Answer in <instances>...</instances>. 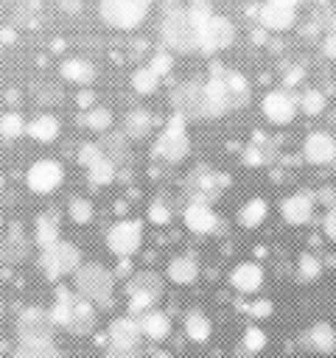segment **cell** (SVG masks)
<instances>
[{
    "label": "cell",
    "mask_w": 336,
    "mask_h": 358,
    "mask_svg": "<svg viewBox=\"0 0 336 358\" xmlns=\"http://www.w3.org/2000/svg\"><path fill=\"white\" fill-rule=\"evenodd\" d=\"M160 36L176 53H193V50H199V22L188 11V6H179L174 0H168L162 6Z\"/></svg>",
    "instance_id": "6da1fadb"
},
{
    "label": "cell",
    "mask_w": 336,
    "mask_h": 358,
    "mask_svg": "<svg viewBox=\"0 0 336 358\" xmlns=\"http://www.w3.org/2000/svg\"><path fill=\"white\" fill-rule=\"evenodd\" d=\"M73 282H76V294L84 296L87 302L101 305V308H109L112 305L115 277H112V271L106 266H101V263H84V266L76 268Z\"/></svg>",
    "instance_id": "7a4b0ae2"
},
{
    "label": "cell",
    "mask_w": 336,
    "mask_h": 358,
    "mask_svg": "<svg viewBox=\"0 0 336 358\" xmlns=\"http://www.w3.org/2000/svg\"><path fill=\"white\" fill-rule=\"evenodd\" d=\"M151 8V0H101V20L115 31L137 28Z\"/></svg>",
    "instance_id": "3957f363"
},
{
    "label": "cell",
    "mask_w": 336,
    "mask_h": 358,
    "mask_svg": "<svg viewBox=\"0 0 336 358\" xmlns=\"http://www.w3.org/2000/svg\"><path fill=\"white\" fill-rule=\"evenodd\" d=\"M39 266H42V274L48 280H59V277L76 274V268L81 266V252L70 241H56V243H50V246L42 249Z\"/></svg>",
    "instance_id": "277c9868"
},
{
    "label": "cell",
    "mask_w": 336,
    "mask_h": 358,
    "mask_svg": "<svg viewBox=\"0 0 336 358\" xmlns=\"http://www.w3.org/2000/svg\"><path fill=\"white\" fill-rule=\"evenodd\" d=\"M185 115L174 112L165 123V129L160 131L157 143H154V154L168 159V162H182L190 151V140H188V129H185Z\"/></svg>",
    "instance_id": "5b68a950"
},
{
    "label": "cell",
    "mask_w": 336,
    "mask_h": 358,
    "mask_svg": "<svg viewBox=\"0 0 336 358\" xmlns=\"http://www.w3.org/2000/svg\"><path fill=\"white\" fill-rule=\"evenodd\" d=\"M126 294H129V313L143 316L162 296V277L154 274V271H137V274L129 277Z\"/></svg>",
    "instance_id": "8992f818"
},
{
    "label": "cell",
    "mask_w": 336,
    "mask_h": 358,
    "mask_svg": "<svg viewBox=\"0 0 336 358\" xmlns=\"http://www.w3.org/2000/svg\"><path fill=\"white\" fill-rule=\"evenodd\" d=\"M174 112L185 117H210V103H207V87L204 81H185L171 92Z\"/></svg>",
    "instance_id": "52a82bcc"
},
{
    "label": "cell",
    "mask_w": 336,
    "mask_h": 358,
    "mask_svg": "<svg viewBox=\"0 0 336 358\" xmlns=\"http://www.w3.org/2000/svg\"><path fill=\"white\" fill-rule=\"evenodd\" d=\"M235 39V25L221 17V14H213L210 20L202 22L199 28V50L202 53H218V50H227Z\"/></svg>",
    "instance_id": "ba28073f"
},
{
    "label": "cell",
    "mask_w": 336,
    "mask_h": 358,
    "mask_svg": "<svg viewBox=\"0 0 336 358\" xmlns=\"http://www.w3.org/2000/svg\"><path fill=\"white\" fill-rule=\"evenodd\" d=\"M106 338H109V350L115 355H123V352H137L140 347V338H143V330H140V322L137 316H118L109 322V330H106Z\"/></svg>",
    "instance_id": "9c48e42d"
},
{
    "label": "cell",
    "mask_w": 336,
    "mask_h": 358,
    "mask_svg": "<svg viewBox=\"0 0 336 358\" xmlns=\"http://www.w3.org/2000/svg\"><path fill=\"white\" fill-rule=\"evenodd\" d=\"M143 243V224L137 218H126L118 221L109 232H106V246L112 255L118 257H132Z\"/></svg>",
    "instance_id": "30bf717a"
},
{
    "label": "cell",
    "mask_w": 336,
    "mask_h": 358,
    "mask_svg": "<svg viewBox=\"0 0 336 358\" xmlns=\"http://www.w3.org/2000/svg\"><path fill=\"white\" fill-rule=\"evenodd\" d=\"M53 316L42 308H25L17 319V336L20 341H53Z\"/></svg>",
    "instance_id": "8fae6325"
},
{
    "label": "cell",
    "mask_w": 336,
    "mask_h": 358,
    "mask_svg": "<svg viewBox=\"0 0 336 358\" xmlns=\"http://www.w3.org/2000/svg\"><path fill=\"white\" fill-rule=\"evenodd\" d=\"M62 176H64V171L56 159H36L25 173V185H28L31 193L45 196V193H53L62 185Z\"/></svg>",
    "instance_id": "7c38bea8"
},
{
    "label": "cell",
    "mask_w": 336,
    "mask_h": 358,
    "mask_svg": "<svg viewBox=\"0 0 336 358\" xmlns=\"http://www.w3.org/2000/svg\"><path fill=\"white\" fill-rule=\"evenodd\" d=\"M258 20L266 31H288L297 22V0H266Z\"/></svg>",
    "instance_id": "4fadbf2b"
},
{
    "label": "cell",
    "mask_w": 336,
    "mask_h": 358,
    "mask_svg": "<svg viewBox=\"0 0 336 358\" xmlns=\"http://www.w3.org/2000/svg\"><path fill=\"white\" fill-rule=\"evenodd\" d=\"M297 106H300V103H297L286 90H272V92H266V95H263V103H260L266 120L274 123V126L291 123L294 115H297Z\"/></svg>",
    "instance_id": "5bb4252c"
},
{
    "label": "cell",
    "mask_w": 336,
    "mask_h": 358,
    "mask_svg": "<svg viewBox=\"0 0 336 358\" xmlns=\"http://www.w3.org/2000/svg\"><path fill=\"white\" fill-rule=\"evenodd\" d=\"M302 157L311 165H328L336 159V140L328 131H311L302 143Z\"/></svg>",
    "instance_id": "9a60e30c"
},
{
    "label": "cell",
    "mask_w": 336,
    "mask_h": 358,
    "mask_svg": "<svg viewBox=\"0 0 336 358\" xmlns=\"http://www.w3.org/2000/svg\"><path fill=\"white\" fill-rule=\"evenodd\" d=\"M314 204H316L314 193L300 190V193H291V196L283 199L280 213H283V218H286L291 227H302V224L311 221V215H314Z\"/></svg>",
    "instance_id": "2e32d148"
},
{
    "label": "cell",
    "mask_w": 336,
    "mask_h": 358,
    "mask_svg": "<svg viewBox=\"0 0 336 358\" xmlns=\"http://www.w3.org/2000/svg\"><path fill=\"white\" fill-rule=\"evenodd\" d=\"M182 218H185V227L190 232H196V235H210L218 227V215L213 213V207L207 201H190L185 207Z\"/></svg>",
    "instance_id": "e0dca14e"
},
{
    "label": "cell",
    "mask_w": 336,
    "mask_h": 358,
    "mask_svg": "<svg viewBox=\"0 0 336 358\" xmlns=\"http://www.w3.org/2000/svg\"><path fill=\"white\" fill-rule=\"evenodd\" d=\"M92 327H95V308H92V302H87L84 296L76 294L64 330H70L73 336H87V333H92Z\"/></svg>",
    "instance_id": "ac0fdd59"
},
{
    "label": "cell",
    "mask_w": 336,
    "mask_h": 358,
    "mask_svg": "<svg viewBox=\"0 0 336 358\" xmlns=\"http://www.w3.org/2000/svg\"><path fill=\"white\" fill-rule=\"evenodd\" d=\"M230 285L238 294H255L263 285V268L258 263H252V260H244L230 271Z\"/></svg>",
    "instance_id": "d6986e66"
},
{
    "label": "cell",
    "mask_w": 336,
    "mask_h": 358,
    "mask_svg": "<svg viewBox=\"0 0 336 358\" xmlns=\"http://www.w3.org/2000/svg\"><path fill=\"white\" fill-rule=\"evenodd\" d=\"M302 341H305L314 352L330 355V352H336V327H333L330 322H314V324L305 330Z\"/></svg>",
    "instance_id": "ffe728a7"
},
{
    "label": "cell",
    "mask_w": 336,
    "mask_h": 358,
    "mask_svg": "<svg viewBox=\"0 0 336 358\" xmlns=\"http://www.w3.org/2000/svg\"><path fill=\"white\" fill-rule=\"evenodd\" d=\"M28 257V241L20 229V224H11L0 243V260L3 263H22Z\"/></svg>",
    "instance_id": "44dd1931"
},
{
    "label": "cell",
    "mask_w": 336,
    "mask_h": 358,
    "mask_svg": "<svg viewBox=\"0 0 336 358\" xmlns=\"http://www.w3.org/2000/svg\"><path fill=\"white\" fill-rule=\"evenodd\" d=\"M221 81H224V98H227V106L230 109H241V106L249 103V81L241 73L224 70Z\"/></svg>",
    "instance_id": "7402d4cb"
},
{
    "label": "cell",
    "mask_w": 336,
    "mask_h": 358,
    "mask_svg": "<svg viewBox=\"0 0 336 358\" xmlns=\"http://www.w3.org/2000/svg\"><path fill=\"white\" fill-rule=\"evenodd\" d=\"M165 274H168V280L176 282V285H190V282H196V277H199V263H196L193 255H176V257L168 260Z\"/></svg>",
    "instance_id": "603a6c76"
},
{
    "label": "cell",
    "mask_w": 336,
    "mask_h": 358,
    "mask_svg": "<svg viewBox=\"0 0 336 358\" xmlns=\"http://www.w3.org/2000/svg\"><path fill=\"white\" fill-rule=\"evenodd\" d=\"M137 322H140L143 336L151 338V341H162V338H168V333H171V319H168V313H162V310H157V308H151V310H146L143 316H137Z\"/></svg>",
    "instance_id": "cb8c5ba5"
},
{
    "label": "cell",
    "mask_w": 336,
    "mask_h": 358,
    "mask_svg": "<svg viewBox=\"0 0 336 358\" xmlns=\"http://www.w3.org/2000/svg\"><path fill=\"white\" fill-rule=\"evenodd\" d=\"M62 76H64L70 84L87 87V84L95 81V67H92V62L73 56V59H64V62H62Z\"/></svg>",
    "instance_id": "d4e9b609"
},
{
    "label": "cell",
    "mask_w": 336,
    "mask_h": 358,
    "mask_svg": "<svg viewBox=\"0 0 336 358\" xmlns=\"http://www.w3.org/2000/svg\"><path fill=\"white\" fill-rule=\"evenodd\" d=\"M34 241L39 249L62 241L59 238V215L56 213H39L36 215V224H34Z\"/></svg>",
    "instance_id": "484cf974"
},
{
    "label": "cell",
    "mask_w": 336,
    "mask_h": 358,
    "mask_svg": "<svg viewBox=\"0 0 336 358\" xmlns=\"http://www.w3.org/2000/svg\"><path fill=\"white\" fill-rule=\"evenodd\" d=\"M151 123H154V120H151L148 109H143V106L129 109L126 117H123V134L132 137V140H143V137H148Z\"/></svg>",
    "instance_id": "4316f807"
},
{
    "label": "cell",
    "mask_w": 336,
    "mask_h": 358,
    "mask_svg": "<svg viewBox=\"0 0 336 358\" xmlns=\"http://www.w3.org/2000/svg\"><path fill=\"white\" fill-rule=\"evenodd\" d=\"M28 137H34L36 143H53V140L59 137V120H56L50 112L36 115V117L28 123Z\"/></svg>",
    "instance_id": "83f0119b"
},
{
    "label": "cell",
    "mask_w": 336,
    "mask_h": 358,
    "mask_svg": "<svg viewBox=\"0 0 336 358\" xmlns=\"http://www.w3.org/2000/svg\"><path fill=\"white\" fill-rule=\"evenodd\" d=\"M182 324H185V336L190 341H196V344H204L210 338V333H213V324H210L207 313H202V310H188Z\"/></svg>",
    "instance_id": "f1b7e54d"
},
{
    "label": "cell",
    "mask_w": 336,
    "mask_h": 358,
    "mask_svg": "<svg viewBox=\"0 0 336 358\" xmlns=\"http://www.w3.org/2000/svg\"><path fill=\"white\" fill-rule=\"evenodd\" d=\"M266 215H269V207H266L263 199H249V201L238 210V221H241V227H246V229L260 227V224L266 221Z\"/></svg>",
    "instance_id": "f546056e"
},
{
    "label": "cell",
    "mask_w": 336,
    "mask_h": 358,
    "mask_svg": "<svg viewBox=\"0 0 336 358\" xmlns=\"http://www.w3.org/2000/svg\"><path fill=\"white\" fill-rule=\"evenodd\" d=\"M126 140H129L126 134H118V131L112 134V131H106V134H104L98 143H101L104 154H106V157H109V159L118 165V162H123V159L129 157V143H126Z\"/></svg>",
    "instance_id": "4dcf8cb0"
},
{
    "label": "cell",
    "mask_w": 336,
    "mask_h": 358,
    "mask_svg": "<svg viewBox=\"0 0 336 358\" xmlns=\"http://www.w3.org/2000/svg\"><path fill=\"white\" fill-rule=\"evenodd\" d=\"M11 358H59L53 341H20Z\"/></svg>",
    "instance_id": "1f68e13d"
},
{
    "label": "cell",
    "mask_w": 336,
    "mask_h": 358,
    "mask_svg": "<svg viewBox=\"0 0 336 358\" xmlns=\"http://www.w3.org/2000/svg\"><path fill=\"white\" fill-rule=\"evenodd\" d=\"M115 173H118V165L104 154L101 159H95L90 168H87V176H90V185H109L115 182Z\"/></svg>",
    "instance_id": "d6a6232c"
},
{
    "label": "cell",
    "mask_w": 336,
    "mask_h": 358,
    "mask_svg": "<svg viewBox=\"0 0 336 358\" xmlns=\"http://www.w3.org/2000/svg\"><path fill=\"white\" fill-rule=\"evenodd\" d=\"M22 134H28L25 117H22L20 112H3V115H0V137H3V140H17V137H22Z\"/></svg>",
    "instance_id": "836d02e7"
},
{
    "label": "cell",
    "mask_w": 336,
    "mask_h": 358,
    "mask_svg": "<svg viewBox=\"0 0 336 358\" xmlns=\"http://www.w3.org/2000/svg\"><path fill=\"white\" fill-rule=\"evenodd\" d=\"M160 78H162V76H157V73L146 64V67H137V70L132 73V87H134V92H140V95H151V92L160 87Z\"/></svg>",
    "instance_id": "e575fe53"
},
{
    "label": "cell",
    "mask_w": 336,
    "mask_h": 358,
    "mask_svg": "<svg viewBox=\"0 0 336 358\" xmlns=\"http://www.w3.org/2000/svg\"><path fill=\"white\" fill-rule=\"evenodd\" d=\"M319 274H322V260L316 255H311V252H302L300 260H297V277L302 282H314Z\"/></svg>",
    "instance_id": "d590c367"
},
{
    "label": "cell",
    "mask_w": 336,
    "mask_h": 358,
    "mask_svg": "<svg viewBox=\"0 0 336 358\" xmlns=\"http://www.w3.org/2000/svg\"><path fill=\"white\" fill-rule=\"evenodd\" d=\"M84 123L92 129V131H109L112 126V112L106 106H90L87 115H84Z\"/></svg>",
    "instance_id": "8d00e7d4"
},
{
    "label": "cell",
    "mask_w": 336,
    "mask_h": 358,
    "mask_svg": "<svg viewBox=\"0 0 336 358\" xmlns=\"http://www.w3.org/2000/svg\"><path fill=\"white\" fill-rule=\"evenodd\" d=\"M266 341H269L266 333H263L258 324H249V327L244 330V344H241V347H244L249 355H258V352L266 350Z\"/></svg>",
    "instance_id": "74e56055"
},
{
    "label": "cell",
    "mask_w": 336,
    "mask_h": 358,
    "mask_svg": "<svg viewBox=\"0 0 336 358\" xmlns=\"http://www.w3.org/2000/svg\"><path fill=\"white\" fill-rule=\"evenodd\" d=\"M67 213H70V221H73V224H90V221H92V201L76 196V199H70Z\"/></svg>",
    "instance_id": "f35d334b"
},
{
    "label": "cell",
    "mask_w": 336,
    "mask_h": 358,
    "mask_svg": "<svg viewBox=\"0 0 336 358\" xmlns=\"http://www.w3.org/2000/svg\"><path fill=\"white\" fill-rule=\"evenodd\" d=\"M300 109L305 115H319L325 109V95L319 90H305L302 98H300Z\"/></svg>",
    "instance_id": "ab89813d"
},
{
    "label": "cell",
    "mask_w": 336,
    "mask_h": 358,
    "mask_svg": "<svg viewBox=\"0 0 336 358\" xmlns=\"http://www.w3.org/2000/svg\"><path fill=\"white\" fill-rule=\"evenodd\" d=\"M34 98H36L39 106H56L62 101V90L56 84H39L36 92H34Z\"/></svg>",
    "instance_id": "60d3db41"
},
{
    "label": "cell",
    "mask_w": 336,
    "mask_h": 358,
    "mask_svg": "<svg viewBox=\"0 0 336 358\" xmlns=\"http://www.w3.org/2000/svg\"><path fill=\"white\" fill-rule=\"evenodd\" d=\"M104 157V148H101V143H84L81 148H78V162L84 165V168H90L95 159H101Z\"/></svg>",
    "instance_id": "b9f144b4"
},
{
    "label": "cell",
    "mask_w": 336,
    "mask_h": 358,
    "mask_svg": "<svg viewBox=\"0 0 336 358\" xmlns=\"http://www.w3.org/2000/svg\"><path fill=\"white\" fill-rule=\"evenodd\" d=\"M148 221L151 224H157V227H162V224H168L171 221V210H168V204L165 201H151V207H148Z\"/></svg>",
    "instance_id": "7bdbcfd3"
},
{
    "label": "cell",
    "mask_w": 336,
    "mask_h": 358,
    "mask_svg": "<svg viewBox=\"0 0 336 358\" xmlns=\"http://www.w3.org/2000/svg\"><path fill=\"white\" fill-rule=\"evenodd\" d=\"M171 64H174V59H171V53H168V50H157V53L151 56V62H148V67H151L157 76H168Z\"/></svg>",
    "instance_id": "ee69618b"
},
{
    "label": "cell",
    "mask_w": 336,
    "mask_h": 358,
    "mask_svg": "<svg viewBox=\"0 0 336 358\" xmlns=\"http://www.w3.org/2000/svg\"><path fill=\"white\" fill-rule=\"evenodd\" d=\"M244 310H246L249 316H255V319H266V316H272L274 305H272V299H255V302L244 305Z\"/></svg>",
    "instance_id": "f6af8a7d"
},
{
    "label": "cell",
    "mask_w": 336,
    "mask_h": 358,
    "mask_svg": "<svg viewBox=\"0 0 336 358\" xmlns=\"http://www.w3.org/2000/svg\"><path fill=\"white\" fill-rule=\"evenodd\" d=\"M322 229H325L328 241L336 243V207H330V210L325 213V218H322Z\"/></svg>",
    "instance_id": "bcb514c9"
},
{
    "label": "cell",
    "mask_w": 336,
    "mask_h": 358,
    "mask_svg": "<svg viewBox=\"0 0 336 358\" xmlns=\"http://www.w3.org/2000/svg\"><path fill=\"white\" fill-rule=\"evenodd\" d=\"M314 199H316L319 204H328V210L336 207V190H333V187H322V190H316Z\"/></svg>",
    "instance_id": "7dc6e473"
},
{
    "label": "cell",
    "mask_w": 336,
    "mask_h": 358,
    "mask_svg": "<svg viewBox=\"0 0 336 358\" xmlns=\"http://www.w3.org/2000/svg\"><path fill=\"white\" fill-rule=\"evenodd\" d=\"M322 53H325L328 59H336V31H330V34L325 36V42H322Z\"/></svg>",
    "instance_id": "c3c4849f"
},
{
    "label": "cell",
    "mask_w": 336,
    "mask_h": 358,
    "mask_svg": "<svg viewBox=\"0 0 336 358\" xmlns=\"http://www.w3.org/2000/svg\"><path fill=\"white\" fill-rule=\"evenodd\" d=\"M244 162H246V165H260V162H263V151L255 148V145L246 148V151H244Z\"/></svg>",
    "instance_id": "681fc988"
},
{
    "label": "cell",
    "mask_w": 336,
    "mask_h": 358,
    "mask_svg": "<svg viewBox=\"0 0 336 358\" xmlns=\"http://www.w3.org/2000/svg\"><path fill=\"white\" fill-rule=\"evenodd\" d=\"M81 0H59V8L64 11V14H78L81 11Z\"/></svg>",
    "instance_id": "f907efd6"
},
{
    "label": "cell",
    "mask_w": 336,
    "mask_h": 358,
    "mask_svg": "<svg viewBox=\"0 0 336 358\" xmlns=\"http://www.w3.org/2000/svg\"><path fill=\"white\" fill-rule=\"evenodd\" d=\"M92 101H95V95H92L90 90H84V92H78V103H81L84 109H90V106H95Z\"/></svg>",
    "instance_id": "816d5d0a"
},
{
    "label": "cell",
    "mask_w": 336,
    "mask_h": 358,
    "mask_svg": "<svg viewBox=\"0 0 336 358\" xmlns=\"http://www.w3.org/2000/svg\"><path fill=\"white\" fill-rule=\"evenodd\" d=\"M118 358H140L137 352H123V355H118Z\"/></svg>",
    "instance_id": "f5cc1de1"
},
{
    "label": "cell",
    "mask_w": 336,
    "mask_h": 358,
    "mask_svg": "<svg viewBox=\"0 0 336 358\" xmlns=\"http://www.w3.org/2000/svg\"><path fill=\"white\" fill-rule=\"evenodd\" d=\"M154 358H174V355H168V352H157Z\"/></svg>",
    "instance_id": "db71d44e"
},
{
    "label": "cell",
    "mask_w": 336,
    "mask_h": 358,
    "mask_svg": "<svg viewBox=\"0 0 336 358\" xmlns=\"http://www.w3.org/2000/svg\"><path fill=\"white\" fill-rule=\"evenodd\" d=\"M3 45H6V42H3V34H0V50H3Z\"/></svg>",
    "instance_id": "11a10c76"
},
{
    "label": "cell",
    "mask_w": 336,
    "mask_h": 358,
    "mask_svg": "<svg viewBox=\"0 0 336 358\" xmlns=\"http://www.w3.org/2000/svg\"><path fill=\"white\" fill-rule=\"evenodd\" d=\"M106 358H118V355H115V352H112V355H106Z\"/></svg>",
    "instance_id": "9f6ffc18"
}]
</instances>
